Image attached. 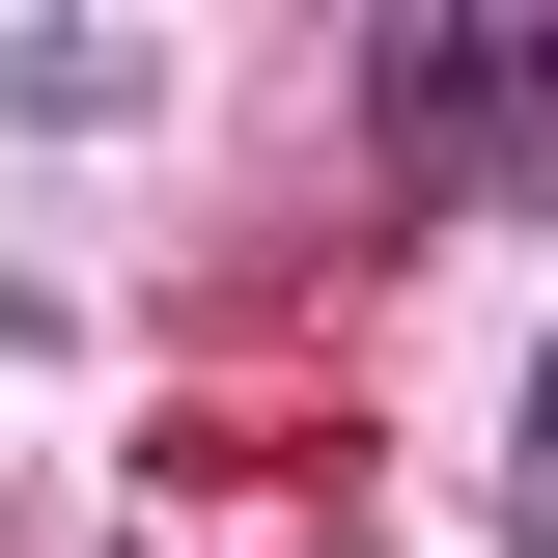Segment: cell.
Returning a JSON list of instances; mask_svg holds the SVG:
<instances>
[{
    "mask_svg": "<svg viewBox=\"0 0 558 558\" xmlns=\"http://www.w3.org/2000/svg\"><path fill=\"white\" fill-rule=\"evenodd\" d=\"M363 84H391V168H418V196H475L502 112H531V28H391Z\"/></svg>",
    "mask_w": 558,
    "mask_h": 558,
    "instance_id": "6da1fadb",
    "label": "cell"
},
{
    "mask_svg": "<svg viewBox=\"0 0 558 558\" xmlns=\"http://www.w3.org/2000/svg\"><path fill=\"white\" fill-rule=\"evenodd\" d=\"M502 531L558 558V336H531V418H502Z\"/></svg>",
    "mask_w": 558,
    "mask_h": 558,
    "instance_id": "7a4b0ae2",
    "label": "cell"
},
{
    "mask_svg": "<svg viewBox=\"0 0 558 558\" xmlns=\"http://www.w3.org/2000/svg\"><path fill=\"white\" fill-rule=\"evenodd\" d=\"M531 112H558V28H531Z\"/></svg>",
    "mask_w": 558,
    "mask_h": 558,
    "instance_id": "3957f363",
    "label": "cell"
}]
</instances>
